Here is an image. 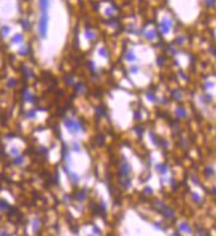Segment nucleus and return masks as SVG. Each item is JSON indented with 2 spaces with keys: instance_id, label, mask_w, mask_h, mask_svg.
Masks as SVG:
<instances>
[{
  "instance_id": "1",
  "label": "nucleus",
  "mask_w": 216,
  "mask_h": 236,
  "mask_svg": "<svg viewBox=\"0 0 216 236\" xmlns=\"http://www.w3.org/2000/svg\"><path fill=\"white\" fill-rule=\"evenodd\" d=\"M39 7L41 9V15L39 20V33L41 37L46 36V28H48V7H49V0H39Z\"/></svg>"
},
{
  "instance_id": "2",
  "label": "nucleus",
  "mask_w": 216,
  "mask_h": 236,
  "mask_svg": "<svg viewBox=\"0 0 216 236\" xmlns=\"http://www.w3.org/2000/svg\"><path fill=\"white\" fill-rule=\"evenodd\" d=\"M161 29H162L163 33H167L171 29V23L168 20H163L162 23H161Z\"/></svg>"
},
{
  "instance_id": "3",
  "label": "nucleus",
  "mask_w": 216,
  "mask_h": 236,
  "mask_svg": "<svg viewBox=\"0 0 216 236\" xmlns=\"http://www.w3.org/2000/svg\"><path fill=\"white\" fill-rule=\"evenodd\" d=\"M175 114H176L178 118H186V116H187V112H186L183 108H176V110H175Z\"/></svg>"
},
{
  "instance_id": "4",
  "label": "nucleus",
  "mask_w": 216,
  "mask_h": 236,
  "mask_svg": "<svg viewBox=\"0 0 216 236\" xmlns=\"http://www.w3.org/2000/svg\"><path fill=\"white\" fill-rule=\"evenodd\" d=\"M179 229H180L182 232H188V233L192 232V229H191V227L188 225V223H182V224L179 225Z\"/></svg>"
},
{
  "instance_id": "5",
  "label": "nucleus",
  "mask_w": 216,
  "mask_h": 236,
  "mask_svg": "<svg viewBox=\"0 0 216 236\" xmlns=\"http://www.w3.org/2000/svg\"><path fill=\"white\" fill-rule=\"evenodd\" d=\"M157 170H158L159 174H166V173H167V166L164 165V163L157 165Z\"/></svg>"
},
{
  "instance_id": "6",
  "label": "nucleus",
  "mask_w": 216,
  "mask_h": 236,
  "mask_svg": "<svg viewBox=\"0 0 216 236\" xmlns=\"http://www.w3.org/2000/svg\"><path fill=\"white\" fill-rule=\"evenodd\" d=\"M125 58H126L127 61H134V60H135V56H133V53H131V52H129V53L125 56Z\"/></svg>"
},
{
  "instance_id": "7",
  "label": "nucleus",
  "mask_w": 216,
  "mask_h": 236,
  "mask_svg": "<svg viewBox=\"0 0 216 236\" xmlns=\"http://www.w3.org/2000/svg\"><path fill=\"white\" fill-rule=\"evenodd\" d=\"M205 175H207V177H211V175H213V169H211V167H207V169H205Z\"/></svg>"
}]
</instances>
